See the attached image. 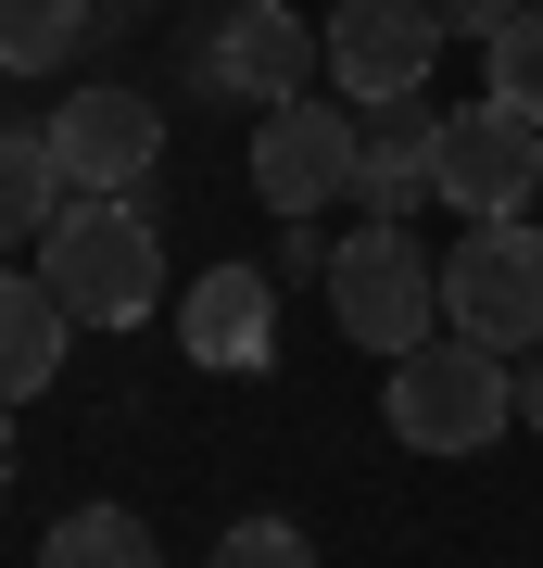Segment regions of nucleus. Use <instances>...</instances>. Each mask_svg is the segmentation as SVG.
Wrapping results in <instances>:
<instances>
[{"label": "nucleus", "mask_w": 543, "mask_h": 568, "mask_svg": "<svg viewBox=\"0 0 543 568\" xmlns=\"http://www.w3.org/2000/svg\"><path fill=\"white\" fill-rule=\"evenodd\" d=\"M329 63V39L291 13V0H241V13L202 39V63L190 77L215 89V102H253V114H279V102H303V77Z\"/></svg>", "instance_id": "obj_7"}, {"label": "nucleus", "mask_w": 543, "mask_h": 568, "mask_svg": "<svg viewBox=\"0 0 543 568\" xmlns=\"http://www.w3.org/2000/svg\"><path fill=\"white\" fill-rule=\"evenodd\" d=\"M39 568H164V556H152V530L127 518V506H77V518L39 544Z\"/></svg>", "instance_id": "obj_14"}, {"label": "nucleus", "mask_w": 543, "mask_h": 568, "mask_svg": "<svg viewBox=\"0 0 543 568\" xmlns=\"http://www.w3.org/2000/svg\"><path fill=\"white\" fill-rule=\"evenodd\" d=\"M531 190H543V126H531V114H505V102L443 114V203H455L467 227L531 215Z\"/></svg>", "instance_id": "obj_9"}, {"label": "nucleus", "mask_w": 543, "mask_h": 568, "mask_svg": "<svg viewBox=\"0 0 543 568\" xmlns=\"http://www.w3.org/2000/svg\"><path fill=\"white\" fill-rule=\"evenodd\" d=\"M329 316H342V342H366V354H418L430 328H443V265L418 253V227L366 215L354 241L329 253Z\"/></svg>", "instance_id": "obj_3"}, {"label": "nucleus", "mask_w": 543, "mask_h": 568, "mask_svg": "<svg viewBox=\"0 0 543 568\" xmlns=\"http://www.w3.org/2000/svg\"><path fill=\"white\" fill-rule=\"evenodd\" d=\"M481 51H493V89H481V102H505V114L543 126V13H519V26H505V39H481Z\"/></svg>", "instance_id": "obj_16"}, {"label": "nucleus", "mask_w": 543, "mask_h": 568, "mask_svg": "<svg viewBox=\"0 0 543 568\" xmlns=\"http://www.w3.org/2000/svg\"><path fill=\"white\" fill-rule=\"evenodd\" d=\"M0 493H13V405H0Z\"/></svg>", "instance_id": "obj_20"}, {"label": "nucleus", "mask_w": 543, "mask_h": 568, "mask_svg": "<svg viewBox=\"0 0 543 568\" xmlns=\"http://www.w3.org/2000/svg\"><path fill=\"white\" fill-rule=\"evenodd\" d=\"M215 568H316V544H303L291 518H241V530L215 544Z\"/></svg>", "instance_id": "obj_17"}, {"label": "nucleus", "mask_w": 543, "mask_h": 568, "mask_svg": "<svg viewBox=\"0 0 543 568\" xmlns=\"http://www.w3.org/2000/svg\"><path fill=\"white\" fill-rule=\"evenodd\" d=\"M89 39V0H0V77H39Z\"/></svg>", "instance_id": "obj_15"}, {"label": "nucleus", "mask_w": 543, "mask_h": 568, "mask_svg": "<svg viewBox=\"0 0 543 568\" xmlns=\"http://www.w3.org/2000/svg\"><path fill=\"white\" fill-rule=\"evenodd\" d=\"M178 342H190V366H215V379H253V366L279 354V278H265V265H215V278H190Z\"/></svg>", "instance_id": "obj_11"}, {"label": "nucleus", "mask_w": 543, "mask_h": 568, "mask_svg": "<svg viewBox=\"0 0 543 568\" xmlns=\"http://www.w3.org/2000/svg\"><path fill=\"white\" fill-rule=\"evenodd\" d=\"M531 13H543V0H531Z\"/></svg>", "instance_id": "obj_21"}, {"label": "nucleus", "mask_w": 543, "mask_h": 568, "mask_svg": "<svg viewBox=\"0 0 543 568\" xmlns=\"http://www.w3.org/2000/svg\"><path fill=\"white\" fill-rule=\"evenodd\" d=\"M354 203L404 227L418 203H443V114H430V89H404V102H366V140H354Z\"/></svg>", "instance_id": "obj_10"}, {"label": "nucleus", "mask_w": 543, "mask_h": 568, "mask_svg": "<svg viewBox=\"0 0 543 568\" xmlns=\"http://www.w3.org/2000/svg\"><path fill=\"white\" fill-rule=\"evenodd\" d=\"M519 13H531V0H430V26H443V39H505Z\"/></svg>", "instance_id": "obj_18"}, {"label": "nucleus", "mask_w": 543, "mask_h": 568, "mask_svg": "<svg viewBox=\"0 0 543 568\" xmlns=\"http://www.w3.org/2000/svg\"><path fill=\"white\" fill-rule=\"evenodd\" d=\"M39 278L77 328H140L164 304V241H152L140 203H63L39 227Z\"/></svg>", "instance_id": "obj_2"}, {"label": "nucleus", "mask_w": 543, "mask_h": 568, "mask_svg": "<svg viewBox=\"0 0 543 568\" xmlns=\"http://www.w3.org/2000/svg\"><path fill=\"white\" fill-rule=\"evenodd\" d=\"M63 342H77V316L51 304V278H0V405L51 392L63 379Z\"/></svg>", "instance_id": "obj_12"}, {"label": "nucleus", "mask_w": 543, "mask_h": 568, "mask_svg": "<svg viewBox=\"0 0 543 568\" xmlns=\"http://www.w3.org/2000/svg\"><path fill=\"white\" fill-rule=\"evenodd\" d=\"M51 164H63L77 203H127L164 164V102L152 89H77V102L51 114Z\"/></svg>", "instance_id": "obj_6"}, {"label": "nucleus", "mask_w": 543, "mask_h": 568, "mask_svg": "<svg viewBox=\"0 0 543 568\" xmlns=\"http://www.w3.org/2000/svg\"><path fill=\"white\" fill-rule=\"evenodd\" d=\"M443 328H467L481 354H531L543 342V227L493 215L443 253Z\"/></svg>", "instance_id": "obj_4"}, {"label": "nucleus", "mask_w": 543, "mask_h": 568, "mask_svg": "<svg viewBox=\"0 0 543 568\" xmlns=\"http://www.w3.org/2000/svg\"><path fill=\"white\" fill-rule=\"evenodd\" d=\"M63 203H77V190H63V164H51V140H13V126H0V253H13L26 227H51Z\"/></svg>", "instance_id": "obj_13"}, {"label": "nucleus", "mask_w": 543, "mask_h": 568, "mask_svg": "<svg viewBox=\"0 0 543 568\" xmlns=\"http://www.w3.org/2000/svg\"><path fill=\"white\" fill-rule=\"evenodd\" d=\"M380 417H392L404 455H481L519 429V354H481L467 328H430L418 354H392Z\"/></svg>", "instance_id": "obj_1"}, {"label": "nucleus", "mask_w": 543, "mask_h": 568, "mask_svg": "<svg viewBox=\"0 0 543 568\" xmlns=\"http://www.w3.org/2000/svg\"><path fill=\"white\" fill-rule=\"evenodd\" d=\"M519 429H543V342L519 354Z\"/></svg>", "instance_id": "obj_19"}, {"label": "nucleus", "mask_w": 543, "mask_h": 568, "mask_svg": "<svg viewBox=\"0 0 543 568\" xmlns=\"http://www.w3.org/2000/svg\"><path fill=\"white\" fill-rule=\"evenodd\" d=\"M316 39H329V77H342L354 114H366V102H404V89H430V63H443L430 0H342Z\"/></svg>", "instance_id": "obj_8"}, {"label": "nucleus", "mask_w": 543, "mask_h": 568, "mask_svg": "<svg viewBox=\"0 0 543 568\" xmlns=\"http://www.w3.org/2000/svg\"><path fill=\"white\" fill-rule=\"evenodd\" d=\"M354 140H366V114L329 102V89H303V102L253 114V190H265V215L303 227L316 203H342V190H354Z\"/></svg>", "instance_id": "obj_5"}]
</instances>
